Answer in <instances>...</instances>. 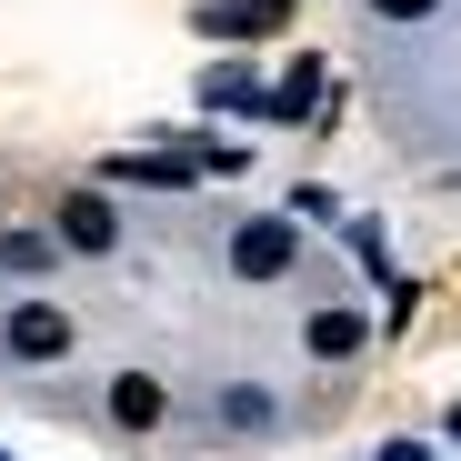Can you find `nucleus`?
Masks as SVG:
<instances>
[{
	"label": "nucleus",
	"instance_id": "obj_9",
	"mask_svg": "<svg viewBox=\"0 0 461 461\" xmlns=\"http://www.w3.org/2000/svg\"><path fill=\"white\" fill-rule=\"evenodd\" d=\"M0 261H11V271H41V261H50V230H0Z\"/></svg>",
	"mask_w": 461,
	"mask_h": 461
},
{
	"label": "nucleus",
	"instance_id": "obj_8",
	"mask_svg": "<svg viewBox=\"0 0 461 461\" xmlns=\"http://www.w3.org/2000/svg\"><path fill=\"white\" fill-rule=\"evenodd\" d=\"M201 101L211 111H251V81H241V70H201Z\"/></svg>",
	"mask_w": 461,
	"mask_h": 461
},
{
	"label": "nucleus",
	"instance_id": "obj_3",
	"mask_svg": "<svg viewBox=\"0 0 461 461\" xmlns=\"http://www.w3.org/2000/svg\"><path fill=\"white\" fill-rule=\"evenodd\" d=\"M201 31L211 41H271L281 31V0H201Z\"/></svg>",
	"mask_w": 461,
	"mask_h": 461
},
{
	"label": "nucleus",
	"instance_id": "obj_4",
	"mask_svg": "<svg viewBox=\"0 0 461 461\" xmlns=\"http://www.w3.org/2000/svg\"><path fill=\"white\" fill-rule=\"evenodd\" d=\"M60 241H70V251H111V241H121L111 201H101V191H70V201H60Z\"/></svg>",
	"mask_w": 461,
	"mask_h": 461
},
{
	"label": "nucleus",
	"instance_id": "obj_7",
	"mask_svg": "<svg viewBox=\"0 0 461 461\" xmlns=\"http://www.w3.org/2000/svg\"><path fill=\"white\" fill-rule=\"evenodd\" d=\"M301 111H321V60H291L271 91V121H301Z\"/></svg>",
	"mask_w": 461,
	"mask_h": 461
},
{
	"label": "nucleus",
	"instance_id": "obj_11",
	"mask_svg": "<svg viewBox=\"0 0 461 461\" xmlns=\"http://www.w3.org/2000/svg\"><path fill=\"white\" fill-rule=\"evenodd\" d=\"M371 11H381V21H431L441 0H371Z\"/></svg>",
	"mask_w": 461,
	"mask_h": 461
},
{
	"label": "nucleus",
	"instance_id": "obj_5",
	"mask_svg": "<svg viewBox=\"0 0 461 461\" xmlns=\"http://www.w3.org/2000/svg\"><path fill=\"white\" fill-rule=\"evenodd\" d=\"M161 411H171V392H161L150 371H121V381H111V421H121V431H150Z\"/></svg>",
	"mask_w": 461,
	"mask_h": 461
},
{
	"label": "nucleus",
	"instance_id": "obj_6",
	"mask_svg": "<svg viewBox=\"0 0 461 461\" xmlns=\"http://www.w3.org/2000/svg\"><path fill=\"white\" fill-rule=\"evenodd\" d=\"M361 341H371V312H351V301H341V312H312V351L321 361H351Z\"/></svg>",
	"mask_w": 461,
	"mask_h": 461
},
{
	"label": "nucleus",
	"instance_id": "obj_10",
	"mask_svg": "<svg viewBox=\"0 0 461 461\" xmlns=\"http://www.w3.org/2000/svg\"><path fill=\"white\" fill-rule=\"evenodd\" d=\"M221 411H230V421H241V431H261V421H271V392H230Z\"/></svg>",
	"mask_w": 461,
	"mask_h": 461
},
{
	"label": "nucleus",
	"instance_id": "obj_12",
	"mask_svg": "<svg viewBox=\"0 0 461 461\" xmlns=\"http://www.w3.org/2000/svg\"><path fill=\"white\" fill-rule=\"evenodd\" d=\"M381 461H431V451H421V441H392V451H381Z\"/></svg>",
	"mask_w": 461,
	"mask_h": 461
},
{
	"label": "nucleus",
	"instance_id": "obj_1",
	"mask_svg": "<svg viewBox=\"0 0 461 461\" xmlns=\"http://www.w3.org/2000/svg\"><path fill=\"white\" fill-rule=\"evenodd\" d=\"M301 261V221H241L230 230V271L241 281H281Z\"/></svg>",
	"mask_w": 461,
	"mask_h": 461
},
{
	"label": "nucleus",
	"instance_id": "obj_2",
	"mask_svg": "<svg viewBox=\"0 0 461 461\" xmlns=\"http://www.w3.org/2000/svg\"><path fill=\"white\" fill-rule=\"evenodd\" d=\"M0 341H11L21 361H60V351H70V312H60V301H11Z\"/></svg>",
	"mask_w": 461,
	"mask_h": 461
}]
</instances>
